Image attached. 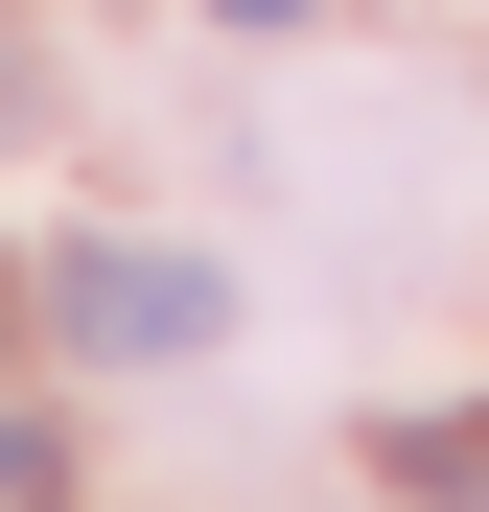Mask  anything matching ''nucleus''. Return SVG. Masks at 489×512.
Masks as SVG:
<instances>
[{
    "mask_svg": "<svg viewBox=\"0 0 489 512\" xmlns=\"http://www.w3.org/2000/svg\"><path fill=\"white\" fill-rule=\"evenodd\" d=\"M47 326H70L94 373H163V350H210V326H233V280H210V256H140V233H94V256L47 280Z\"/></svg>",
    "mask_w": 489,
    "mask_h": 512,
    "instance_id": "1",
    "label": "nucleus"
},
{
    "mask_svg": "<svg viewBox=\"0 0 489 512\" xmlns=\"http://www.w3.org/2000/svg\"><path fill=\"white\" fill-rule=\"evenodd\" d=\"M0 512H47V419H0Z\"/></svg>",
    "mask_w": 489,
    "mask_h": 512,
    "instance_id": "2",
    "label": "nucleus"
},
{
    "mask_svg": "<svg viewBox=\"0 0 489 512\" xmlns=\"http://www.w3.org/2000/svg\"><path fill=\"white\" fill-rule=\"evenodd\" d=\"M210 24H326V0H210Z\"/></svg>",
    "mask_w": 489,
    "mask_h": 512,
    "instance_id": "3",
    "label": "nucleus"
}]
</instances>
